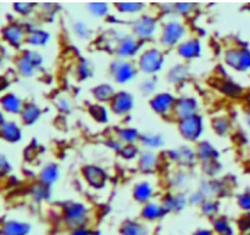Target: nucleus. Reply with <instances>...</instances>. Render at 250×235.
I'll use <instances>...</instances> for the list:
<instances>
[{"instance_id": "42", "label": "nucleus", "mask_w": 250, "mask_h": 235, "mask_svg": "<svg viewBox=\"0 0 250 235\" xmlns=\"http://www.w3.org/2000/svg\"><path fill=\"white\" fill-rule=\"evenodd\" d=\"M217 206H219L217 202L212 201V200H205L202 205L203 214L207 215V216H214V215H216L217 210H219Z\"/></svg>"}, {"instance_id": "54", "label": "nucleus", "mask_w": 250, "mask_h": 235, "mask_svg": "<svg viewBox=\"0 0 250 235\" xmlns=\"http://www.w3.org/2000/svg\"><path fill=\"white\" fill-rule=\"evenodd\" d=\"M247 9H248V11L250 12V4H248V5H247Z\"/></svg>"}, {"instance_id": "2", "label": "nucleus", "mask_w": 250, "mask_h": 235, "mask_svg": "<svg viewBox=\"0 0 250 235\" xmlns=\"http://www.w3.org/2000/svg\"><path fill=\"white\" fill-rule=\"evenodd\" d=\"M164 60H165V56L163 51L156 48L148 49L139 58V70L146 75H154L163 68Z\"/></svg>"}, {"instance_id": "38", "label": "nucleus", "mask_w": 250, "mask_h": 235, "mask_svg": "<svg viewBox=\"0 0 250 235\" xmlns=\"http://www.w3.org/2000/svg\"><path fill=\"white\" fill-rule=\"evenodd\" d=\"M212 128L219 136H226L229 131V121L226 117H217L212 121Z\"/></svg>"}, {"instance_id": "18", "label": "nucleus", "mask_w": 250, "mask_h": 235, "mask_svg": "<svg viewBox=\"0 0 250 235\" xmlns=\"http://www.w3.org/2000/svg\"><path fill=\"white\" fill-rule=\"evenodd\" d=\"M120 234L121 235H150V229L148 226L141 223L138 221L128 219L125 221L120 227Z\"/></svg>"}, {"instance_id": "37", "label": "nucleus", "mask_w": 250, "mask_h": 235, "mask_svg": "<svg viewBox=\"0 0 250 235\" xmlns=\"http://www.w3.org/2000/svg\"><path fill=\"white\" fill-rule=\"evenodd\" d=\"M188 75V70L187 67H185L183 65H178L175 66L173 68H171L170 73H168V79L171 80L172 83H177V82H182Z\"/></svg>"}, {"instance_id": "8", "label": "nucleus", "mask_w": 250, "mask_h": 235, "mask_svg": "<svg viewBox=\"0 0 250 235\" xmlns=\"http://www.w3.org/2000/svg\"><path fill=\"white\" fill-rule=\"evenodd\" d=\"M27 34L28 32L24 29V27L16 22L9 23L2 28V39L15 48H19L23 40H26Z\"/></svg>"}, {"instance_id": "28", "label": "nucleus", "mask_w": 250, "mask_h": 235, "mask_svg": "<svg viewBox=\"0 0 250 235\" xmlns=\"http://www.w3.org/2000/svg\"><path fill=\"white\" fill-rule=\"evenodd\" d=\"M49 39H50V34L48 32L43 29H32V31H28L26 43L33 46H43L48 43Z\"/></svg>"}, {"instance_id": "52", "label": "nucleus", "mask_w": 250, "mask_h": 235, "mask_svg": "<svg viewBox=\"0 0 250 235\" xmlns=\"http://www.w3.org/2000/svg\"><path fill=\"white\" fill-rule=\"evenodd\" d=\"M11 170V166L7 163L6 158L4 156H1V163H0V172H1V176H5L7 172H10Z\"/></svg>"}, {"instance_id": "34", "label": "nucleus", "mask_w": 250, "mask_h": 235, "mask_svg": "<svg viewBox=\"0 0 250 235\" xmlns=\"http://www.w3.org/2000/svg\"><path fill=\"white\" fill-rule=\"evenodd\" d=\"M115 7L119 10L122 14H134V12H139L144 9L143 2H136V1H121L116 2Z\"/></svg>"}, {"instance_id": "49", "label": "nucleus", "mask_w": 250, "mask_h": 235, "mask_svg": "<svg viewBox=\"0 0 250 235\" xmlns=\"http://www.w3.org/2000/svg\"><path fill=\"white\" fill-rule=\"evenodd\" d=\"M193 7H194V4H192V2H177V4H175V10L178 14H188Z\"/></svg>"}, {"instance_id": "13", "label": "nucleus", "mask_w": 250, "mask_h": 235, "mask_svg": "<svg viewBox=\"0 0 250 235\" xmlns=\"http://www.w3.org/2000/svg\"><path fill=\"white\" fill-rule=\"evenodd\" d=\"M176 99L170 93H159L154 95L150 100V106L156 114L159 115H167L172 112L173 106H175Z\"/></svg>"}, {"instance_id": "35", "label": "nucleus", "mask_w": 250, "mask_h": 235, "mask_svg": "<svg viewBox=\"0 0 250 235\" xmlns=\"http://www.w3.org/2000/svg\"><path fill=\"white\" fill-rule=\"evenodd\" d=\"M88 11L95 17H103L109 11V5L103 1H90L87 4Z\"/></svg>"}, {"instance_id": "21", "label": "nucleus", "mask_w": 250, "mask_h": 235, "mask_svg": "<svg viewBox=\"0 0 250 235\" xmlns=\"http://www.w3.org/2000/svg\"><path fill=\"white\" fill-rule=\"evenodd\" d=\"M139 170L144 173H150L158 165V156L151 150H144L139 154Z\"/></svg>"}, {"instance_id": "25", "label": "nucleus", "mask_w": 250, "mask_h": 235, "mask_svg": "<svg viewBox=\"0 0 250 235\" xmlns=\"http://www.w3.org/2000/svg\"><path fill=\"white\" fill-rule=\"evenodd\" d=\"M153 196V187L149 182H141L134 185L133 188V197L138 202H149V200Z\"/></svg>"}, {"instance_id": "16", "label": "nucleus", "mask_w": 250, "mask_h": 235, "mask_svg": "<svg viewBox=\"0 0 250 235\" xmlns=\"http://www.w3.org/2000/svg\"><path fill=\"white\" fill-rule=\"evenodd\" d=\"M1 107L2 111L7 112V114H12V115H17L21 114L22 109H23L24 105L22 104V100L20 99L19 97H16L12 93H6L1 97Z\"/></svg>"}, {"instance_id": "41", "label": "nucleus", "mask_w": 250, "mask_h": 235, "mask_svg": "<svg viewBox=\"0 0 250 235\" xmlns=\"http://www.w3.org/2000/svg\"><path fill=\"white\" fill-rule=\"evenodd\" d=\"M36 6L34 2H27V1H17L14 4V10L21 15H28Z\"/></svg>"}, {"instance_id": "22", "label": "nucleus", "mask_w": 250, "mask_h": 235, "mask_svg": "<svg viewBox=\"0 0 250 235\" xmlns=\"http://www.w3.org/2000/svg\"><path fill=\"white\" fill-rule=\"evenodd\" d=\"M21 119L24 124L29 126V124H33L38 121V118L42 115V110L38 105L33 104V102H28V104H24L23 109L21 111Z\"/></svg>"}, {"instance_id": "1", "label": "nucleus", "mask_w": 250, "mask_h": 235, "mask_svg": "<svg viewBox=\"0 0 250 235\" xmlns=\"http://www.w3.org/2000/svg\"><path fill=\"white\" fill-rule=\"evenodd\" d=\"M62 218L71 229L85 227L88 222V207L81 202H68L62 207Z\"/></svg>"}, {"instance_id": "30", "label": "nucleus", "mask_w": 250, "mask_h": 235, "mask_svg": "<svg viewBox=\"0 0 250 235\" xmlns=\"http://www.w3.org/2000/svg\"><path fill=\"white\" fill-rule=\"evenodd\" d=\"M212 228L216 232L217 235H233L234 229L229 222V219L225 217H216L212 221Z\"/></svg>"}, {"instance_id": "19", "label": "nucleus", "mask_w": 250, "mask_h": 235, "mask_svg": "<svg viewBox=\"0 0 250 235\" xmlns=\"http://www.w3.org/2000/svg\"><path fill=\"white\" fill-rule=\"evenodd\" d=\"M1 138L7 143H17L22 138L21 128L15 122L5 121L1 123Z\"/></svg>"}, {"instance_id": "20", "label": "nucleus", "mask_w": 250, "mask_h": 235, "mask_svg": "<svg viewBox=\"0 0 250 235\" xmlns=\"http://www.w3.org/2000/svg\"><path fill=\"white\" fill-rule=\"evenodd\" d=\"M31 226L20 221H7L1 227L2 235H28Z\"/></svg>"}, {"instance_id": "47", "label": "nucleus", "mask_w": 250, "mask_h": 235, "mask_svg": "<svg viewBox=\"0 0 250 235\" xmlns=\"http://www.w3.org/2000/svg\"><path fill=\"white\" fill-rule=\"evenodd\" d=\"M56 107H58L59 110H60L61 112H70L71 109H72V106H71V101L68 98L66 97H61L59 98L58 100H56Z\"/></svg>"}, {"instance_id": "29", "label": "nucleus", "mask_w": 250, "mask_h": 235, "mask_svg": "<svg viewBox=\"0 0 250 235\" xmlns=\"http://www.w3.org/2000/svg\"><path fill=\"white\" fill-rule=\"evenodd\" d=\"M170 153L173 154V156L171 158H173L178 163L185 166L192 165L194 162L195 156H197V154L193 150H190V148H180L178 150L170 151Z\"/></svg>"}, {"instance_id": "3", "label": "nucleus", "mask_w": 250, "mask_h": 235, "mask_svg": "<svg viewBox=\"0 0 250 235\" xmlns=\"http://www.w3.org/2000/svg\"><path fill=\"white\" fill-rule=\"evenodd\" d=\"M225 62L238 72L250 70V49L232 48L225 54Z\"/></svg>"}, {"instance_id": "6", "label": "nucleus", "mask_w": 250, "mask_h": 235, "mask_svg": "<svg viewBox=\"0 0 250 235\" xmlns=\"http://www.w3.org/2000/svg\"><path fill=\"white\" fill-rule=\"evenodd\" d=\"M186 34V26L181 21L172 20L164 26L161 33V43L165 46H175L181 41Z\"/></svg>"}, {"instance_id": "14", "label": "nucleus", "mask_w": 250, "mask_h": 235, "mask_svg": "<svg viewBox=\"0 0 250 235\" xmlns=\"http://www.w3.org/2000/svg\"><path fill=\"white\" fill-rule=\"evenodd\" d=\"M133 107V97L127 92H119L110 101V110L116 115H126Z\"/></svg>"}, {"instance_id": "17", "label": "nucleus", "mask_w": 250, "mask_h": 235, "mask_svg": "<svg viewBox=\"0 0 250 235\" xmlns=\"http://www.w3.org/2000/svg\"><path fill=\"white\" fill-rule=\"evenodd\" d=\"M166 214H167V211L164 207V205L158 204V202L149 201L142 209V217L146 221H156V219L163 218Z\"/></svg>"}, {"instance_id": "46", "label": "nucleus", "mask_w": 250, "mask_h": 235, "mask_svg": "<svg viewBox=\"0 0 250 235\" xmlns=\"http://www.w3.org/2000/svg\"><path fill=\"white\" fill-rule=\"evenodd\" d=\"M238 228L241 229L242 233H250V212H247L241 217L238 221Z\"/></svg>"}, {"instance_id": "44", "label": "nucleus", "mask_w": 250, "mask_h": 235, "mask_svg": "<svg viewBox=\"0 0 250 235\" xmlns=\"http://www.w3.org/2000/svg\"><path fill=\"white\" fill-rule=\"evenodd\" d=\"M237 202H238V206L241 207L244 211L250 212V192H244L242 193L241 195H238V199H237Z\"/></svg>"}, {"instance_id": "31", "label": "nucleus", "mask_w": 250, "mask_h": 235, "mask_svg": "<svg viewBox=\"0 0 250 235\" xmlns=\"http://www.w3.org/2000/svg\"><path fill=\"white\" fill-rule=\"evenodd\" d=\"M117 139L120 141H124L127 144H133L138 139H141L138 131L136 128H129V127H125V128H119L116 131Z\"/></svg>"}, {"instance_id": "33", "label": "nucleus", "mask_w": 250, "mask_h": 235, "mask_svg": "<svg viewBox=\"0 0 250 235\" xmlns=\"http://www.w3.org/2000/svg\"><path fill=\"white\" fill-rule=\"evenodd\" d=\"M89 114L95 121L100 122V123H105V122L109 121V112H107L106 107L100 104L90 105Z\"/></svg>"}, {"instance_id": "36", "label": "nucleus", "mask_w": 250, "mask_h": 235, "mask_svg": "<svg viewBox=\"0 0 250 235\" xmlns=\"http://www.w3.org/2000/svg\"><path fill=\"white\" fill-rule=\"evenodd\" d=\"M141 143L143 144L144 146L146 148H151V149H155V148H160L163 145V138L160 136H156V134H143L141 136Z\"/></svg>"}, {"instance_id": "4", "label": "nucleus", "mask_w": 250, "mask_h": 235, "mask_svg": "<svg viewBox=\"0 0 250 235\" xmlns=\"http://www.w3.org/2000/svg\"><path fill=\"white\" fill-rule=\"evenodd\" d=\"M178 131L181 136L189 141H195L203 134V118L199 115L183 118L178 121Z\"/></svg>"}, {"instance_id": "7", "label": "nucleus", "mask_w": 250, "mask_h": 235, "mask_svg": "<svg viewBox=\"0 0 250 235\" xmlns=\"http://www.w3.org/2000/svg\"><path fill=\"white\" fill-rule=\"evenodd\" d=\"M110 72H111L115 82L121 83V84L133 79L134 76H136L137 73L136 67H134L133 63L129 62V61L122 60V59L115 60L114 62L110 65Z\"/></svg>"}, {"instance_id": "24", "label": "nucleus", "mask_w": 250, "mask_h": 235, "mask_svg": "<svg viewBox=\"0 0 250 235\" xmlns=\"http://www.w3.org/2000/svg\"><path fill=\"white\" fill-rule=\"evenodd\" d=\"M187 204V199L185 195L176 194V195H167L163 200V205L167 212H177L185 209Z\"/></svg>"}, {"instance_id": "5", "label": "nucleus", "mask_w": 250, "mask_h": 235, "mask_svg": "<svg viewBox=\"0 0 250 235\" xmlns=\"http://www.w3.org/2000/svg\"><path fill=\"white\" fill-rule=\"evenodd\" d=\"M42 63H43V58L39 55V53L34 50H24L22 55L17 59L16 67L22 76L28 77L33 75L36 68L42 66Z\"/></svg>"}, {"instance_id": "40", "label": "nucleus", "mask_w": 250, "mask_h": 235, "mask_svg": "<svg viewBox=\"0 0 250 235\" xmlns=\"http://www.w3.org/2000/svg\"><path fill=\"white\" fill-rule=\"evenodd\" d=\"M138 154V148H137L136 145H133V144H127V145H125L124 148L121 149V151H120V155L124 158H126V160H133Z\"/></svg>"}, {"instance_id": "27", "label": "nucleus", "mask_w": 250, "mask_h": 235, "mask_svg": "<svg viewBox=\"0 0 250 235\" xmlns=\"http://www.w3.org/2000/svg\"><path fill=\"white\" fill-rule=\"evenodd\" d=\"M197 157L202 160L203 162H209V161H215L219 157V154L215 150L214 146L210 145L208 141H203L197 148Z\"/></svg>"}, {"instance_id": "23", "label": "nucleus", "mask_w": 250, "mask_h": 235, "mask_svg": "<svg viewBox=\"0 0 250 235\" xmlns=\"http://www.w3.org/2000/svg\"><path fill=\"white\" fill-rule=\"evenodd\" d=\"M59 176H60V171H59L58 165L56 163H48L42 168L41 173H39V182L50 187L53 183H55L59 179Z\"/></svg>"}, {"instance_id": "10", "label": "nucleus", "mask_w": 250, "mask_h": 235, "mask_svg": "<svg viewBox=\"0 0 250 235\" xmlns=\"http://www.w3.org/2000/svg\"><path fill=\"white\" fill-rule=\"evenodd\" d=\"M197 110L198 102L194 98L183 97L180 98V99H176L172 115L177 117L178 121H181V119L187 118V117L193 116V115H197Z\"/></svg>"}, {"instance_id": "45", "label": "nucleus", "mask_w": 250, "mask_h": 235, "mask_svg": "<svg viewBox=\"0 0 250 235\" xmlns=\"http://www.w3.org/2000/svg\"><path fill=\"white\" fill-rule=\"evenodd\" d=\"M77 75L80 76L81 79H85V78L90 77V75H92V68H90L89 62H87V61L81 62L77 66Z\"/></svg>"}, {"instance_id": "32", "label": "nucleus", "mask_w": 250, "mask_h": 235, "mask_svg": "<svg viewBox=\"0 0 250 235\" xmlns=\"http://www.w3.org/2000/svg\"><path fill=\"white\" fill-rule=\"evenodd\" d=\"M31 195L36 201H43L50 197V189L49 185L43 184L42 182L34 183L31 187Z\"/></svg>"}, {"instance_id": "26", "label": "nucleus", "mask_w": 250, "mask_h": 235, "mask_svg": "<svg viewBox=\"0 0 250 235\" xmlns=\"http://www.w3.org/2000/svg\"><path fill=\"white\" fill-rule=\"evenodd\" d=\"M92 93L93 97H94V99L98 102H110L112 100V98L115 97V94H116L114 88L110 84H106V83L99 84L95 88H93Z\"/></svg>"}, {"instance_id": "43", "label": "nucleus", "mask_w": 250, "mask_h": 235, "mask_svg": "<svg viewBox=\"0 0 250 235\" xmlns=\"http://www.w3.org/2000/svg\"><path fill=\"white\" fill-rule=\"evenodd\" d=\"M73 31H75L76 34H77L78 37H81V38H88L90 34V29L88 28L87 24L83 23V22L81 21L76 22V23L73 24Z\"/></svg>"}, {"instance_id": "12", "label": "nucleus", "mask_w": 250, "mask_h": 235, "mask_svg": "<svg viewBox=\"0 0 250 235\" xmlns=\"http://www.w3.org/2000/svg\"><path fill=\"white\" fill-rule=\"evenodd\" d=\"M142 46V40L134 36H125L117 40L115 51L120 58H129L138 53Z\"/></svg>"}, {"instance_id": "9", "label": "nucleus", "mask_w": 250, "mask_h": 235, "mask_svg": "<svg viewBox=\"0 0 250 235\" xmlns=\"http://www.w3.org/2000/svg\"><path fill=\"white\" fill-rule=\"evenodd\" d=\"M82 175L85 182L94 189H103L106 184L107 176L102 167L95 165H87L82 168Z\"/></svg>"}, {"instance_id": "11", "label": "nucleus", "mask_w": 250, "mask_h": 235, "mask_svg": "<svg viewBox=\"0 0 250 235\" xmlns=\"http://www.w3.org/2000/svg\"><path fill=\"white\" fill-rule=\"evenodd\" d=\"M155 19H153L151 16H148V15H143V16L139 17L138 20H136L133 23L134 36H136L139 40L150 38V37L155 33Z\"/></svg>"}, {"instance_id": "51", "label": "nucleus", "mask_w": 250, "mask_h": 235, "mask_svg": "<svg viewBox=\"0 0 250 235\" xmlns=\"http://www.w3.org/2000/svg\"><path fill=\"white\" fill-rule=\"evenodd\" d=\"M70 235H92V231L88 229L87 227H80V228L72 229Z\"/></svg>"}, {"instance_id": "50", "label": "nucleus", "mask_w": 250, "mask_h": 235, "mask_svg": "<svg viewBox=\"0 0 250 235\" xmlns=\"http://www.w3.org/2000/svg\"><path fill=\"white\" fill-rule=\"evenodd\" d=\"M106 145L109 146V148H111L112 150H116V151H121V149L124 148V146H121V141L117 140V139L115 138H110L109 140L106 141Z\"/></svg>"}, {"instance_id": "53", "label": "nucleus", "mask_w": 250, "mask_h": 235, "mask_svg": "<svg viewBox=\"0 0 250 235\" xmlns=\"http://www.w3.org/2000/svg\"><path fill=\"white\" fill-rule=\"evenodd\" d=\"M193 235H214L211 231H209V229H199V231L195 232Z\"/></svg>"}, {"instance_id": "39", "label": "nucleus", "mask_w": 250, "mask_h": 235, "mask_svg": "<svg viewBox=\"0 0 250 235\" xmlns=\"http://www.w3.org/2000/svg\"><path fill=\"white\" fill-rule=\"evenodd\" d=\"M220 89H221L222 93H225L227 95H231V97H237V95H239L242 93V88L238 84H236L233 82H229V80L225 82Z\"/></svg>"}, {"instance_id": "48", "label": "nucleus", "mask_w": 250, "mask_h": 235, "mask_svg": "<svg viewBox=\"0 0 250 235\" xmlns=\"http://www.w3.org/2000/svg\"><path fill=\"white\" fill-rule=\"evenodd\" d=\"M156 82L154 78H149V79H144L141 84V90L144 94H150L155 89Z\"/></svg>"}, {"instance_id": "15", "label": "nucleus", "mask_w": 250, "mask_h": 235, "mask_svg": "<svg viewBox=\"0 0 250 235\" xmlns=\"http://www.w3.org/2000/svg\"><path fill=\"white\" fill-rule=\"evenodd\" d=\"M202 51V45H200L199 39L190 38L187 40H183L182 43L178 44L177 53L178 55L182 56L183 59H194L200 55Z\"/></svg>"}]
</instances>
